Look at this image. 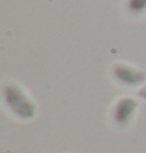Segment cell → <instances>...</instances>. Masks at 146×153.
I'll use <instances>...</instances> for the list:
<instances>
[{"label":"cell","instance_id":"cell-1","mask_svg":"<svg viewBox=\"0 0 146 153\" xmlns=\"http://www.w3.org/2000/svg\"><path fill=\"white\" fill-rule=\"evenodd\" d=\"M3 105L19 120H32L36 117V103L22 88L14 81H6L0 89Z\"/></svg>","mask_w":146,"mask_h":153},{"label":"cell","instance_id":"cell-2","mask_svg":"<svg viewBox=\"0 0 146 153\" xmlns=\"http://www.w3.org/2000/svg\"><path fill=\"white\" fill-rule=\"evenodd\" d=\"M137 109H138V102L135 99H132V97L120 99L113 105L112 113H110V117H112V122L115 123V127L127 128L132 123V120H134Z\"/></svg>","mask_w":146,"mask_h":153},{"label":"cell","instance_id":"cell-3","mask_svg":"<svg viewBox=\"0 0 146 153\" xmlns=\"http://www.w3.org/2000/svg\"><path fill=\"white\" fill-rule=\"evenodd\" d=\"M113 78L124 86H137L146 80V74L126 64H115L112 69Z\"/></svg>","mask_w":146,"mask_h":153},{"label":"cell","instance_id":"cell-4","mask_svg":"<svg viewBox=\"0 0 146 153\" xmlns=\"http://www.w3.org/2000/svg\"><path fill=\"white\" fill-rule=\"evenodd\" d=\"M127 6L129 11H132L134 14H140L146 11V0H129Z\"/></svg>","mask_w":146,"mask_h":153},{"label":"cell","instance_id":"cell-5","mask_svg":"<svg viewBox=\"0 0 146 153\" xmlns=\"http://www.w3.org/2000/svg\"><path fill=\"white\" fill-rule=\"evenodd\" d=\"M137 95L140 97V99L146 100V85H144L143 88H140V89H138V92H137Z\"/></svg>","mask_w":146,"mask_h":153}]
</instances>
